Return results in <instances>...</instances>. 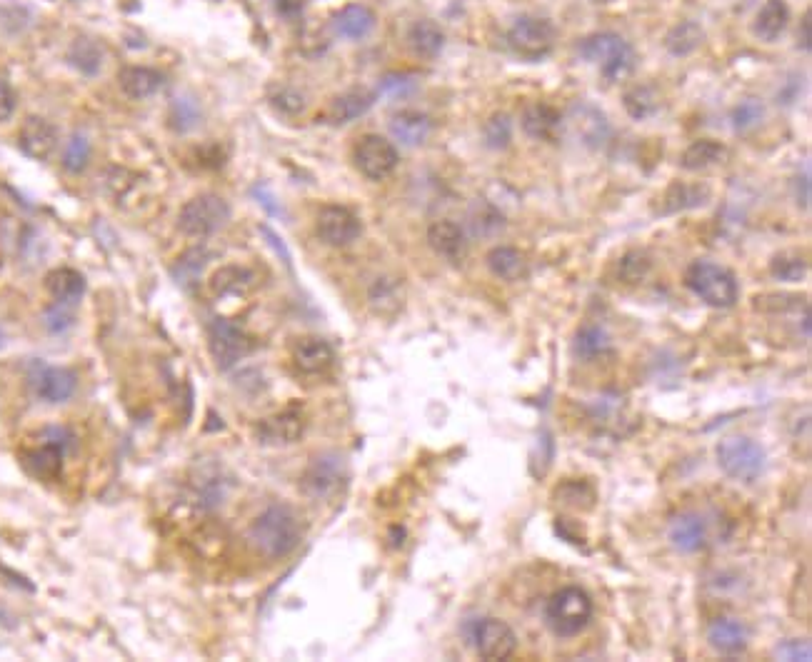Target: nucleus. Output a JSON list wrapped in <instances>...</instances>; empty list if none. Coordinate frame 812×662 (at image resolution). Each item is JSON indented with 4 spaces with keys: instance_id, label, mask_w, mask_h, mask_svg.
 Segmentation results:
<instances>
[{
    "instance_id": "obj_1",
    "label": "nucleus",
    "mask_w": 812,
    "mask_h": 662,
    "mask_svg": "<svg viewBox=\"0 0 812 662\" xmlns=\"http://www.w3.org/2000/svg\"><path fill=\"white\" fill-rule=\"evenodd\" d=\"M250 540L263 553L265 558H285L298 548L303 540V525H300L295 510L288 505H270L250 525Z\"/></svg>"
},
{
    "instance_id": "obj_2",
    "label": "nucleus",
    "mask_w": 812,
    "mask_h": 662,
    "mask_svg": "<svg viewBox=\"0 0 812 662\" xmlns=\"http://www.w3.org/2000/svg\"><path fill=\"white\" fill-rule=\"evenodd\" d=\"M580 58L588 63L600 65V73L608 83H620L630 78L635 70V50L633 45L618 33H595L580 40L578 45Z\"/></svg>"
},
{
    "instance_id": "obj_3",
    "label": "nucleus",
    "mask_w": 812,
    "mask_h": 662,
    "mask_svg": "<svg viewBox=\"0 0 812 662\" xmlns=\"http://www.w3.org/2000/svg\"><path fill=\"white\" fill-rule=\"evenodd\" d=\"M685 285L693 295H698L705 305L718 310H728L738 303L740 288L735 275L728 268L710 260H695L685 270Z\"/></svg>"
},
{
    "instance_id": "obj_4",
    "label": "nucleus",
    "mask_w": 812,
    "mask_h": 662,
    "mask_svg": "<svg viewBox=\"0 0 812 662\" xmlns=\"http://www.w3.org/2000/svg\"><path fill=\"white\" fill-rule=\"evenodd\" d=\"M593 600L585 593L583 588H570L558 590L553 598L545 605V625L553 630V635L558 638H575V635L583 633L585 628L593 620Z\"/></svg>"
},
{
    "instance_id": "obj_5",
    "label": "nucleus",
    "mask_w": 812,
    "mask_h": 662,
    "mask_svg": "<svg viewBox=\"0 0 812 662\" xmlns=\"http://www.w3.org/2000/svg\"><path fill=\"white\" fill-rule=\"evenodd\" d=\"M715 455H718L720 470L728 478L738 480V483H755L765 473L763 445L745 438V435H733V438L720 440Z\"/></svg>"
},
{
    "instance_id": "obj_6",
    "label": "nucleus",
    "mask_w": 812,
    "mask_h": 662,
    "mask_svg": "<svg viewBox=\"0 0 812 662\" xmlns=\"http://www.w3.org/2000/svg\"><path fill=\"white\" fill-rule=\"evenodd\" d=\"M230 220V208L220 195L205 193V195H195L193 200L180 208L178 213V228L180 233L188 235V238L200 240V238H210V235L218 233L220 228H225V223Z\"/></svg>"
},
{
    "instance_id": "obj_7",
    "label": "nucleus",
    "mask_w": 812,
    "mask_h": 662,
    "mask_svg": "<svg viewBox=\"0 0 812 662\" xmlns=\"http://www.w3.org/2000/svg\"><path fill=\"white\" fill-rule=\"evenodd\" d=\"M555 40H558L555 25L538 15H523L508 30L510 50L523 60H543L545 55L553 53Z\"/></svg>"
},
{
    "instance_id": "obj_8",
    "label": "nucleus",
    "mask_w": 812,
    "mask_h": 662,
    "mask_svg": "<svg viewBox=\"0 0 812 662\" xmlns=\"http://www.w3.org/2000/svg\"><path fill=\"white\" fill-rule=\"evenodd\" d=\"M345 480H348L345 460L338 453H323L310 460V465L305 468L303 478H300V490L310 500L328 503L345 488Z\"/></svg>"
},
{
    "instance_id": "obj_9",
    "label": "nucleus",
    "mask_w": 812,
    "mask_h": 662,
    "mask_svg": "<svg viewBox=\"0 0 812 662\" xmlns=\"http://www.w3.org/2000/svg\"><path fill=\"white\" fill-rule=\"evenodd\" d=\"M398 160H400L398 148H395L388 138H383V135L370 133L363 135V138L355 143L353 150L355 168H358V173L363 175V178L375 180V183L390 178V175L395 173V168H398Z\"/></svg>"
},
{
    "instance_id": "obj_10",
    "label": "nucleus",
    "mask_w": 812,
    "mask_h": 662,
    "mask_svg": "<svg viewBox=\"0 0 812 662\" xmlns=\"http://www.w3.org/2000/svg\"><path fill=\"white\" fill-rule=\"evenodd\" d=\"M208 348L215 365H218L220 370H230L235 368L240 360L248 358L250 350H253V338H250L243 328L230 323V320L218 318L210 325Z\"/></svg>"
},
{
    "instance_id": "obj_11",
    "label": "nucleus",
    "mask_w": 812,
    "mask_h": 662,
    "mask_svg": "<svg viewBox=\"0 0 812 662\" xmlns=\"http://www.w3.org/2000/svg\"><path fill=\"white\" fill-rule=\"evenodd\" d=\"M470 643H473L475 653H478L480 658L498 662L513 658V653L518 650V635H515V630L510 628L508 623H503V620L483 618L473 625Z\"/></svg>"
},
{
    "instance_id": "obj_12",
    "label": "nucleus",
    "mask_w": 812,
    "mask_h": 662,
    "mask_svg": "<svg viewBox=\"0 0 812 662\" xmlns=\"http://www.w3.org/2000/svg\"><path fill=\"white\" fill-rule=\"evenodd\" d=\"M360 220L343 205H325L315 220V233L330 248H345L360 238Z\"/></svg>"
},
{
    "instance_id": "obj_13",
    "label": "nucleus",
    "mask_w": 812,
    "mask_h": 662,
    "mask_svg": "<svg viewBox=\"0 0 812 662\" xmlns=\"http://www.w3.org/2000/svg\"><path fill=\"white\" fill-rule=\"evenodd\" d=\"M668 538L675 550L693 555L708 548V543L713 540V528H710V520L703 513L690 510V513H680L670 520Z\"/></svg>"
},
{
    "instance_id": "obj_14",
    "label": "nucleus",
    "mask_w": 812,
    "mask_h": 662,
    "mask_svg": "<svg viewBox=\"0 0 812 662\" xmlns=\"http://www.w3.org/2000/svg\"><path fill=\"white\" fill-rule=\"evenodd\" d=\"M305 418L300 410H283L260 420L255 435L263 445H293L303 438Z\"/></svg>"
},
{
    "instance_id": "obj_15",
    "label": "nucleus",
    "mask_w": 812,
    "mask_h": 662,
    "mask_svg": "<svg viewBox=\"0 0 812 662\" xmlns=\"http://www.w3.org/2000/svg\"><path fill=\"white\" fill-rule=\"evenodd\" d=\"M568 120L570 125H573L575 135H578L588 148H603L610 140V133H613L603 110H598L590 103H575L573 108H570Z\"/></svg>"
},
{
    "instance_id": "obj_16",
    "label": "nucleus",
    "mask_w": 812,
    "mask_h": 662,
    "mask_svg": "<svg viewBox=\"0 0 812 662\" xmlns=\"http://www.w3.org/2000/svg\"><path fill=\"white\" fill-rule=\"evenodd\" d=\"M20 150L33 160H48L58 148V130L40 115H30L20 125Z\"/></svg>"
},
{
    "instance_id": "obj_17",
    "label": "nucleus",
    "mask_w": 812,
    "mask_h": 662,
    "mask_svg": "<svg viewBox=\"0 0 812 662\" xmlns=\"http://www.w3.org/2000/svg\"><path fill=\"white\" fill-rule=\"evenodd\" d=\"M708 643L715 653L733 658V655H740L748 650L750 630L738 618H715L708 625Z\"/></svg>"
},
{
    "instance_id": "obj_18",
    "label": "nucleus",
    "mask_w": 812,
    "mask_h": 662,
    "mask_svg": "<svg viewBox=\"0 0 812 662\" xmlns=\"http://www.w3.org/2000/svg\"><path fill=\"white\" fill-rule=\"evenodd\" d=\"M293 363L300 373L323 375L335 365V350L328 340L308 335L293 345Z\"/></svg>"
},
{
    "instance_id": "obj_19",
    "label": "nucleus",
    "mask_w": 812,
    "mask_h": 662,
    "mask_svg": "<svg viewBox=\"0 0 812 662\" xmlns=\"http://www.w3.org/2000/svg\"><path fill=\"white\" fill-rule=\"evenodd\" d=\"M35 393L45 403H65L75 393V375L65 368H50V365H38L30 378Z\"/></svg>"
},
{
    "instance_id": "obj_20",
    "label": "nucleus",
    "mask_w": 812,
    "mask_h": 662,
    "mask_svg": "<svg viewBox=\"0 0 812 662\" xmlns=\"http://www.w3.org/2000/svg\"><path fill=\"white\" fill-rule=\"evenodd\" d=\"M428 243L448 263H463V258L468 255L465 230L453 220H435L428 228Z\"/></svg>"
},
{
    "instance_id": "obj_21",
    "label": "nucleus",
    "mask_w": 812,
    "mask_h": 662,
    "mask_svg": "<svg viewBox=\"0 0 812 662\" xmlns=\"http://www.w3.org/2000/svg\"><path fill=\"white\" fill-rule=\"evenodd\" d=\"M433 133V120L420 110H400L390 118V135L405 148H418Z\"/></svg>"
},
{
    "instance_id": "obj_22",
    "label": "nucleus",
    "mask_w": 812,
    "mask_h": 662,
    "mask_svg": "<svg viewBox=\"0 0 812 662\" xmlns=\"http://www.w3.org/2000/svg\"><path fill=\"white\" fill-rule=\"evenodd\" d=\"M520 125H523L525 135H530L533 140H555L563 128V115L553 105L533 103L523 110Z\"/></svg>"
},
{
    "instance_id": "obj_23",
    "label": "nucleus",
    "mask_w": 812,
    "mask_h": 662,
    "mask_svg": "<svg viewBox=\"0 0 812 662\" xmlns=\"http://www.w3.org/2000/svg\"><path fill=\"white\" fill-rule=\"evenodd\" d=\"M118 83H120V90H123L130 100H145L163 88L165 78H163V73H158V70H153V68H143V65H128V68L120 70Z\"/></svg>"
},
{
    "instance_id": "obj_24",
    "label": "nucleus",
    "mask_w": 812,
    "mask_h": 662,
    "mask_svg": "<svg viewBox=\"0 0 812 662\" xmlns=\"http://www.w3.org/2000/svg\"><path fill=\"white\" fill-rule=\"evenodd\" d=\"M710 200V188L705 183H673L663 195V208L660 213L673 215L683 210L703 208Z\"/></svg>"
},
{
    "instance_id": "obj_25",
    "label": "nucleus",
    "mask_w": 812,
    "mask_h": 662,
    "mask_svg": "<svg viewBox=\"0 0 812 662\" xmlns=\"http://www.w3.org/2000/svg\"><path fill=\"white\" fill-rule=\"evenodd\" d=\"M375 103V93L370 90H348V93L338 95L328 108V120L333 125H348L353 120L363 118Z\"/></svg>"
},
{
    "instance_id": "obj_26",
    "label": "nucleus",
    "mask_w": 812,
    "mask_h": 662,
    "mask_svg": "<svg viewBox=\"0 0 812 662\" xmlns=\"http://www.w3.org/2000/svg\"><path fill=\"white\" fill-rule=\"evenodd\" d=\"M485 263H488L490 273L500 280H508V283H515V280L525 278L528 275V260L513 245H498V248L490 250L485 255Z\"/></svg>"
},
{
    "instance_id": "obj_27",
    "label": "nucleus",
    "mask_w": 812,
    "mask_h": 662,
    "mask_svg": "<svg viewBox=\"0 0 812 662\" xmlns=\"http://www.w3.org/2000/svg\"><path fill=\"white\" fill-rule=\"evenodd\" d=\"M45 288L55 303L75 305L85 293V278L73 268H55L45 278Z\"/></svg>"
},
{
    "instance_id": "obj_28",
    "label": "nucleus",
    "mask_w": 812,
    "mask_h": 662,
    "mask_svg": "<svg viewBox=\"0 0 812 662\" xmlns=\"http://www.w3.org/2000/svg\"><path fill=\"white\" fill-rule=\"evenodd\" d=\"M25 468L40 480H53L60 475V465H63V440H48L40 448L25 453Z\"/></svg>"
},
{
    "instance_id": "obj_29",
    "label": "nucleus",
    "mask_w": 812,
    "mask_h": 662,
    "mask_svg": "<svg viewBox=\"0 0 812 662\" xmlns=\"http://www.w3.org/2000/svg\"><path fill=\"white\" fill-rule=\"evenodd\" d=\"M788 23L790 8L785 0H765L758 18H755V35L760 40H765V43H775L788 30Z\"/></svg>"
},
{
    "instance_id": "obj_30",
    "label": "nucleus",
    "mask_w": 812,
    "mask_h": 662,
    "mask_svg": "<svg viewBox=\"0 0 812 662\" xmlns=\"http://www.w3.org/2000/svg\"><path fill=\"white\" fill-rule=\"evenodd\" d=\"M375 25V15L373 10L365 8V5H345L340 13H335L333 18V30L340 35V38L348 40H360L373 30Z\"/></svg>"
},
{
    "instance_id": "obj_31",
    "label": "nucleus",
    "mask_w": 812,
    "mask_h": 662,
    "mask_svg": "<svg viewBox=\"0 0 812 662\" xmlns=\"http://www.w3.org/2000/svg\"><path fill=\"white\" fill-rule=\"evenodd\" d=\"M408 43H410V50H413L418 58H438L440 50H443L445 45V33L443 28H440L435 20H418V23H413V28H410L408 33Z\"/></svg>"
},
{
    "instance_id": "obj_32",
    "label": "nucleus",
    "mask_w": 812,
    "mask_h": 662,
    "mask_svg": "<svg viewBox=\"0 0 812 662\" xmlns=\"http://www.w3.org/2000/svg\"><path fill=\"white\" fill-rule=\"evenodd\" d=\"M725 160H728V148H725L723 143H718V140L703 138L695 140V143H690L688 148H685L680 165H683L685 170L698 173V170H708L713 168V165L725 163Z\"/></svg>"
},
{
    "instance_id": "obj_33",
    "label": "nucleus",
    "mask_w": 812,
    "mask_h": 662,
    "mask_svg": "<svg viewBox=\"0 0 812 662\" xmlns=\"http://www.w3.org/2000/svg\"><path fill=\"white\" fill-rule=\"evenodd\" d=\"M705 43V30L695 20H683L675 25L668 35H665V48L675 58H685V55L695 53L700 45Z\"/></svg>"
},
{
    "instance_id": "obj_34",
    "label": "nucleus",
    "mask_w": 812,
    "mask_h": 662,
    "mask_svg": "<svg viewBox=\"0 0 812 662\" xmlns=\"http://www.w3.org/2000/svg\"><path fill=\"white\" fill-rule=\"evenodd\" d=\"M208 260H210V253L203 248V245H193V248L185 250V253L173 263V270H170L175 278V283L183 285V288H195L200 280V275H203L205 265H208Z\"/></svg>"
},
{
    "instance_id": "obj_35",
    "label": "nucleus",
    "mask_w": 812,
    "mask_h": 662,
    "mask_svg": "<svg viewBox=\"0 0 812 662\" xmlns=\"http://www.w3.org/2000/svg\"><path fill=\"white\" fill-rule=\"evenodd\" d=\"M370 308L378 315H395L403 305V288L393 278H378L368 293Z\"/></svg>"
},
{
    "instance_id": "obj_36",
    "label": "nucleus",
    "mask_w": 812,
    "mask_h": 662,
    "mask_svg": "<svg viewBox=\"0 0 812 662\" xmlns=\"http://www.w3.org/2000/svg\"><path fill=\"white\" fill-rule=\"evenodd\" d=\"M623 105L625 110H628L630 118L645 120L650 118V115L658 113L660 95L655 93V88H650V85H633L630 90H625Z\"/></svg>"
},
{
    "instance_id": "obj_37",
    "label": "nucleus",
    "mask_w": 812,
    "mask_h": 662,
    "mask_svg": "<svg viewBox=\"0 0 812 662\" xmlns=\"http://www.w3.org/2000/svg\"><path fill=\"white\" fill-rule=\"evenodd\" d=\"M573 350L580 360H595L610 350V335L600 325H583L575 335Z\"/></svg>"
},
{
    "instance_id": "obj_38",
    "label": "nucleus",
    "mask_w": 812,
    "mask_h": 662,
    "mask_svg": "<svg viewBox=\"0 0 812 662\" xmlns=\"http://www.w3.org/2000/svg\"><path fill=\"white\" fill-rule=\"evenodd\" d=\"M808 270H810L808 258L800 253H793V250L778 253L770 260V275H773L775 280H783V283H800V280H805Z\"/></svg>"
},
{
    "instance_id": "obj_39",
    "label": "nucleus",
    "mask_w": 812,
    "mask_h": 662,
    "mask_svg": "<svg viewBox=\"0 0 812 662\" xmlns=\"http://www.w3.org/2000/svg\"><path fill=\"white\" fill-rule=\"evenodd\" d=\"M70 65L85 75H95L103 65V48L93 38H78L68 50Z\"/></svg>"
},
{
    "instance_id": "obj_40",
    "label": "nucleus",
    "mask_w": 812,
    "mask_h": 662,
    "mask_svg": "<svg viewBox=\"0 0 812 662\" xmlns=\"http://www.w3.org/2000/svg\"><path fill=\"white\" fill-rule=\"evenodd\" d=\"M468 223L473 235H480V238H493L500 230L505 228V218L498 208H493L490 203H478L473 205L468 215Z\"/></svg>"
},
{
    "instance_id": "obj_41",
    "label": "nucleus",
    "mask_w": 812,
    "mask_h": 662,
    "mask_svg": "<svg viewBox=\"0 0 812 662\" xmlns=\"http://www.w3.org/2000/svg\"><path fill=\"white\" fill-rule=\"evenodd\" d=\"M653 270V260L645 250H630L618 260V278L628 285L643 283Z\"/></svg>"
},
{
    "instance_id": "obj_42",
    "label": "nucleus",
    "mask_w": 812,
    "mask_h": 662,
    "mask_svg": "<svg viewBox=\"0 0 812 662\" xmlns=\"http://www.w3.org/2000/svg\"><path fill=\"white\" fill-rule=\"evenodd\" d=\"M253 285V273L245 268H238V265H230V268L218 270L213 275V283L210 288L218 295H230V293H243Z\"/></svg>"
},
{
    "instance_id": "obj_43",
    "label": "nucleus",
    "mask_w": 812,
    "mask_h": 662,
    "mask_svg": "<svg viewBox=\"0 0 812 662\" xmlns=\"http://www.w3.org/2000/svg\"><path fill=\"white\" fill-rule=\"evenodd\" d=\"M808 298H800V295H788V293H765V295H758V298H753V308L758 310V313H790V310H800V308H808V303H805Z\"/></svg>"
},
{
    "instance_id": "obj_44",
    "label": "nucleus",
    "mask_w": 812,
    "mask_h": 662,
    "mask_svg": "<svg viewBox=\"0 0 812 662\" xmlns=\"http://www.w3.org/2000/svg\"><path fill=\"white\" fill-rule=\"evenodd\" d=\"M483 138L488 148L493 150L508 148L510 140H513V120H510V115L508 113L490 115L488 123H485L483 128Z\"/></svg>"
},
{
    "instance_id": "obj_45",
    "label": "nucleus",
    "mask_w": 812,
    "mask_h": 662,
    "mask_svg": "<svg viewBox=\"0 0 812 662\" xmlns=\"http://www.w3.org/2000/svg\"><path fill=\"white\" fill-rule=\"evenodd\" d=\"M170 123H173V128L180 130V133L193 130L195 125L200 123V105L195 103V98H190V95L175 98L173 108H170Z\"/></svg>"
},
{
    "instance_id": "obj_46",
    "label": "nucleus",
    "mask_w": 812,
    "mask_h": 662,
    "mask_svg": "<svg viewBox=\"0 0 812 662\" xmlns=\"http://www.w3.org/2000/svg\"><path fill=\"white\" fill-rule=\"evenodd\" d=\"M88 160H90V140L80 133L73 135V138L68 140V145H65L63 168L68 170V173H83Z\"/></svg>"
},
{
    "instance_id": "obj_47",
    "label": "nucleus",
    "mask_w": 812,
    "mask_h": 662,
    "mask_svg": "<svg viewBox=\"0 0 812 662\" xmlns=\"http://www.w3.org/2000/svg\"><path fill=\"white\" fill-rule=\"evenodd\" d=\"M415 88H418V80H415V75L393 73V75H385V78L380 80L378 95H383V98H388V100H398V98H405V95L413 93Z\"/></svg>"
},
{
    "instance_id": "obj_48",
    "label": "nucleus",
    "mask_w": 812,
    "mask_h": 662,
    "mask_svg": "<svg viewBox=\"0 0 812 662\" xmlns=\"http://www.w3.org/2000/svg\"><path fill=\"white\" fill-rule=\"evenodd\" d=\"M763 120V103L755 98L743 100L738 108L733 110V125L735 130H750Z\"/></svg>"
},
{
    "instance_id": "obj_49",
    "label": "nucleus",
    "mask_w": 812,
    "mask_h": 662,
    "mask_svg": "<svg viewBox=\"0 0 812 662\" xmlns=\"http://www.w3.org/2000/svg\"><path fill=\"white\" fill-rule=\"evenodd\" d=\"M775 658L788 660V662H810L812 648L808 640H785L775 648Z\"/></svg>"
},
{
    "instance_id": "obj_50",
    "label": "nucleus",
    "mask_w": 812,
    "mask_h": 662,
    "mask_svg": "<svg viewBox=\"0 0 812 662\" xmlns=\"http://www.w3.org/2000/svg\"><path fill=\"white\" fill-rule=\"evenodd\" d=\"M273 105L278 110H283V113L295 115L305 108V98H303V93H298V90L283 88L280 93L273 95Z\"/></svg>"
},
{
    "instance_id": "obj_51",
    "label": "nucleus",
    "mask_w": 812,
    "mask_h": 662,
    "mask_svg": "<svg viewBox=\"0 0 812 662\" xmlns=\"http://www.w3.org/2000/svg\"><path fill=\"white\" fill-rule=\"evenodd\" d=\"M45 325H48V330H53V333H63V330H68L70 325H73V315L68 313V305H55V308H50L48 313H45Z\"/></svg>"
},
{
    "instance_id": "obj_52",
    "label": "nucleus",
    "mask_w": 812,
    "mask_h": 662,
    "mask_svg": "<svg viewBox=\"0 0 812 662\" xmlns=\"http://www.w3.org/2000/svg\"><path fill=\"white\" fill-rule=\"evenodd\" d=\"M15 110V95L5 80H0V123L8 120Z\"/></svg>"
},
{
    "instance_id": "obj_53",
    "label": "nucleus",
    "mask_w": 812,
    "mask_h": 662,
    "mask_svg": "<svg viewBox=\"0 0 812 662\" xmlns=\"http://www.w3.org/2000/svg\"><path fill=\"white\" fill-rule=\"evenodd\" d=\"M303 3L305 0H278V10L283 15H288V18H293V15H298L303 10Z\"/></svg>"
},
{
    "instance_id": "obj_54",
    "label": "nucleus",
    "mask_w": 812,
    "mask_h": 662,
    "mask_svg": "<svg viewBox=\"0 0 812 662\" xmlns=\"http://www.w3.org/2000/svg\"><path fill=\"white\" fill-rule=\"evenodd\" d=\"M253 193H255V195H258V198H260V203H263V205H265V208H268V213H273V215H280V208H278V205H275V198H270V195H268V193H265V190H263V188H255V190H253Z\"/></svg>"
},
{
    "instance_id": "obj_55",
    "label": "nucleus",
    "mask_w": 812,
    "mask_h": 662,
    "mask_svg": "<svg viewBox=\"0 0 812 662\" xmlns=\"http://www.w3.org/2000/svg\"><path fill=\"white\" fill-rule=\"evenodd\" d=\"M810 25H812V20H810V13H805V18H803V35H800V43H803V48L805 50H810L812 48V35H810Z\"/></svg>"
},
{
    "instance_id": "obj_56",
    "label": "nucleus",
    "mask_w": 812,
    "mask_h": 662,
    "mask_svg": "<svg viewBox=\"0 0 812 662\" xmlns=\"http://www.w3.org/2000/svg\"><path fill=\"white\" fill-rule=\"evenodd\" d=\"M5 345V333H3V328H0V348H3Z\"/></svg>"
},
{
    "instance_id": "obj_57",
    "label": "nucleus",
    "mask_w": 812,
    "mask_h": 662,
    "mask_svg": "<svg viewBox=\"0 0 812 662\" xmlns=\"http://www.w3.org/2000/svg\"><path fill=\"white\" fill-rule=\"evenodd\" d=\"M595 3H613V0H595Z\"/></svg>"
}]
</instances>
